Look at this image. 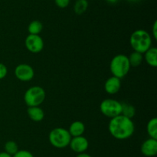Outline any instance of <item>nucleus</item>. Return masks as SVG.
<instances>
[{
    "label": "nucleus",
    "mask_w": 157,
    "mask_h": 157,
    "mask_svg": "<svg viewBox=\"0 0 157 157\" xmlns=\"http://www.w3.org/2000/svg\"><path fill=\"white\" fill-rule=\"evenodd\" d=\"M108 130L110 135L117 139H127L134 133L135 125L132 119L121 114L110 119L108 123Z\"/></svg>",
    "instance_id": "f257e3e1"
},
{
    "label": "nucleus",
    "mask_w": 157,
    "mask_h": 157,
    "mask_svg": "<svg viewBox=\"0 0 157 157\" xmlns=\"http://www.w3.org/2000/svg\"><path fill=\"white\" fill-rule=\"evenodd\" d=\"M130 44L133 51L144 54L152 47V35L144 29L135 30L130 35Z\"/></svg>",
    "instance_id": "f03ea898"
},
{
    "label": "nucleus",
    "mask_w": 157,
    "mask_h": 157,
    "mask_svg": "<svg viewBox=\"0 0 157 157\" xmlns=\"http://www.w3.org/2000/svg\"><path fill=\"white\" fill-rule=\"evenodd\" d=\"M130 68L128 56L124 54H117L113 56L110 63V70L112 75L121 79L128 74Z\"/></svg>",
    "instance_id": "7ed1b4c3"
},
{
    "label": "nucleus",
    "mask_w": 157,
    "mask_h": 157,
    "mask_svg": "<svg viewBox=\"0 0 157 157\" xmlns=\"http://www.w3.org/2000/svg\"><path fill=\"white\" fill-rule=\"evenodd\" d=\"M71 135L68 130L62 127H56L52 129L48 135L51 145L57 149H64L69 146Z\"/></svg>",
    "instance_id": "20e7f679"
},
{
    "label": "nucleus",
    "mask_w": 157,
    "mask_h": 157,
    "mask_svg": "<svg viewBox=\"0 0 157 157\" xmlns=\"http://www.w3.org/2000/svg\"><path fill=\"white\" fill-rule=\"evenodd\" d=\"M45 91L39 86H34L29 88L24 95V101L28 107L40 106L45 100Z\"/></svg>",
    "instance_id": "39448f33"
},
{
    "label": "nucleus",
    "mask_w": 157,
    "mask_h": 157,
    "mask_svg": "<svg viewBox=\"0 0 157 157\" xmlns=\"http://www.w3.org/2000/svg\"><path fill=\"white\" fill-rule=\"evenodd\" d=\"M122 104L113 99H106L100 104V110L104 116L112 119L121 114Z\"/></svg>",
    "instance_id": "423d86ee"
},
{
    "label": "nucleus",
    "mask_w": 157,
    "mask_h": 157,
    "mask_svg": "<svg viewBox=\"0 0 157 157\" xmlns=\"http://www.w3.org/2000/svg\"><path fill=\"white\" fill-rule=\"evenodd\" d=\"M25 46L32 53H38L44 49V40L39 35H31L29 34L25 40Z\"/></svg>",
    "instance_id": "0eeeda50"
},
{
    "label": "nucleus",
    "mask_w": 157,
    "mask_h": 157,
    "mask_svg": "<svg viewBox=\"0 0 157 157\" xmlns=\"http://www.w3.org/2000/svg\"><path fill=\"white\" fill-rule=\"evenodd\" d=\"M15 77L21 82H29L35 76V70L32 66L21 63L15 67L14 71Z\"/></svg>",
    "instance_id": "6e6552de"
},
{
    "label": "nucleus",
    "mask_w": 157,
    "mask_h": 157,
    "mask_svg": "<svg viewBox=\"0 0 157 157\" xmlns=\"http://www.w3.org/2000/svg\"><path fill=\"white\" fill-rule=\"evenodd\" d=\"M69 146L71 150L76 153H81L85 152L87 150L89 147V142L84 135L72 137Z\"/></svg>",
    "instance_id": "1a4fd4ad"
},
{
    "label": "nucleus",
    "mask_w": 157,
    "mask_h": 157,
    "mask_svg": "<svg viewBox=\"0 0 157 157\" xmlns=\"http://www.w3.org/2000/svg\"><path fill=\"white\" fill-rule=\"evenodd\" d=\"M141 152L147 157H153L157 154V139L149 138L141 145Z\"/></svg>",
    "instance_id": "9d476101"
},
{
    "label": "nucleus",
    "mask_w": 157,
    "mask_h": 157,
    "mask_svg": "<svg viewBox=\"0 0 157 157\" xmlns=\"http://www.w3.org/2000/svg\"><path fill=\"white\" fill-rule=\"evenodd\" d=\"M121 88V78L115 76H110L106 80L104 83V90L107 94L114 95L120 91Z\"/></svg>",
    "instance_id": "9b49d317"
},
{
    "label": "nucleus",
    "mask_w": 157,
    "mask_h": 157,
    "mask_svg": "<svg viewBox=\"0 0 157 157\" xmlns=\"http://www.w3.org/2000/svg\"><path fill=\"white\" fill-rule=\"evenodd\" d=\"M27 114L29 118L34 122H41L44 119V112L40 106H31L28 107Z\"/></svg>",
    "instance_id": "f8f14e48"
},
{
    "label": "nucleus",
    "mask_w": 157,
    "mask_h": 157,
    "mask_svg": "<svg viewBox=\"0 0 157 157\" xmlns=\"http://www.w3.org/2000/svg\"><path fill=\"white\" fill-rule=\"evenodd\" d=\"M67 130L71 137L83 135L85 132V125L81 121H75L70 125Z\"/></svg>",
    "instance_id": "ddd939ff"
},
{
    "label": "nucleus",
    "mask_w": 157,
    "mask_h": 157,
    "mask_svg": "<svg viewBox=\"0 0 157 157\" xmlns=\"http://www.w3.org/2000/svg\"><path fill=\"white\" fill-rule=\"evenodd\" d=\"M144 58L147 64L151 67L157 66V49L156 47H150L144 52Z\"/></svg>",
    "instance_id": "4468645a"
},
{
    "label": "nucleus",
    "mask_w": 157,
    "mask_h": 157,
    "mask_svg": "<svg viewBox=\"0 0 157 157\" xmlns=\"http://www.w3.org/2000/svg\"><path fill=\"white\" fill-rule=\"evenodd\" d=\"M128 59L130 67H138V66H140L141 63L144 61V54L133 51L128 56Z\"/></svg>",
    "instance_id": "2eb2a0df"
},
{
    "label": "nucleus",
    "mask_w": 157,
    "mask_h": 157,
    "mask_svg": "<svg viewBox=\"0 0 157 157\" xmlns=\"http://www.w3.org/2000/svg\"><path fill=\"white\" fill-rule=\"evenodd\" d=\"M43 29V25L38 20H33L28 26V32L31 35H39Z\"/></svg>",
    "instance_id": "dca6fc26"
},
{
    "label": "nucleus",
    "mask_w": 157,
    "mask_h": 157,
    "mask_svg": "<svg viewBox=\"0 0 157 157\" xmlns=\"http://www.w3.org/2000/svg\"><path fill=\"white\" fill-rule=\"evenodd\" d=\"M122 104V109H121V115L127 117L129 119H132L134 117L136 114V109L133 105L127 103H121Z\"/></svg>",
    "instance_id": "f3484780"
},
{
    "label": "nucleus",
    "mask_w": 157,
    "mask_h": 157,
    "mask_svg": "<svg viewBox=\"0 0 157 157\" xmlns=\"http://www.w3.org/2000/svg\"><path fill=\"white\" fill-rule=\"evenodd\" d=\"M88 6L87 0H76L74 5V11L77 15H82L87 11Z\"/></svg>",
    "instance_id": "a211bd4d"
},
{
    "label": "nucleus",
    "mask_w": 157,
    "mask_h": 157,
    "mask_svg": "<svg viewBox=\"0 0 157 157\" xmlns=\"http://www.w3.org/2000/svg\"><path fill=\"white\" fill-rule=\"evenodd\" d=\"M147 131L150 138L157 139V119L156 117L152 118L148 122L147 126Z\"/></svg>",
    "instance_id": "6ab92c4d"
},
{
    "label": "nucleus",
    "mask_w": 157,
    "mask_h": 157,
    "mask_svg": "<svg viewBox=\"0 0 157 157\" xmlns=\"http://www.w3.org/2000/svg\"><path fill=\"white\" fill-rule=\"evenodd\" d=\"M5 152L11 155H13L18 151V144L13 140H9L4 145Z\"/></svg>",
    "instance_id": "aec40b11"
},
{
    "label": "nucleus",
    "mask_w": 157,
    "mask_h": 157,
    "mask_svg": "<svg viewBox=\"0 0 157 157\" xmlns=\"http://www.w3.org/2000/svg\"><path fill=\"white\" fill-rule=\"evenodd\" d=\"M12 157H35L33 154L29 150H25V149H22V150H19L18 149V152L15 154L12 155Z\"/></svg>",
    "instance_id": "412c9836"
},
{
    "label": "nucleus",
    "mask_w": 157,
    "mask_h": 157,
    "mask_svg": "<svg viewBox=\"0 0 157 157\" xmlns=\"http://www.w3.org/2000/svg\"><path fill=\"white\" fill-rule=\"evenodd\" d=\"M71 0H55V5L58 6V8L61 9H65L70 4Z\"/></svg>",
    "instance_id": "4be33fe9"
},
{
    "label": "nucleus",
    "mask_w": 157,
    "mask_h": 157,
    "mask_svg": "<svg viewBox=\"0 0 157 157\" xmlns=\"http://www.w3.org/2000/svg\"><path fill=\"white\" fill-rule=\"evenodd\" d=\"M8 74V69L6 66L3 63L0 62V79L6 78Z\"/></svg>",
    "instance_id": "5701e85b"
},
{
    "label": "nucleus",
    "mask_w": 157,
    "mask_h": 157,
    "mask_svg": "<svg viewBox=\"0 0 157 157\" xmlns=\"http://www.w3.org/2000/svg\"><path fill=\"white\" fill-rule=\"evenodd\" d=\"M152 35L155 39H157V21H155L152 26Z\"/></svg>",
    "instance_id": "b1692460"
},
{
    "label": "nucleus",
    "mask_w": 157,
    "mask_h": 157,
    "mask_svg": "<svg viewBox=\"0 0 157 157\" xmlns=\"http://www.w3.org/2000/svg\"><path fill=\"white\" fill-rule=\"evenodd\" d=\"M76 157H92L90 154L86 153V152H81V153H78L76 155Z\"/></svg>",
    "instance_id": "393cba45"
},
{
    "label": "nucleus",
    "mask_w": 157,
    "mask_h": 157,
    "mask_svg": "<svg viewBox=\"0 0 157 157\" xmlns=\"http://www.w3.org/2000/svg\"><path fill=\"white\" fill-rule=\"evenodd\" d=\"M0 157H12V155H9L4 151V152H0Z\"/></svg>",
    "instance_id": "a878e982"
},
{
    "label": "nucleus",
    "mask_w": 157,
    "mask_h": 157,
    "mask_svg": "<svg viewBox=\"0 0 157 157\" xmlns=\"http://www.w3.org/2000/svg\"><path fill=\"white\" fill-rule=\"evenodd\" d=\"M119 1V0H106V2H107V3H109V4H116L117 2Z\"/></svg>",
    "instance_id": "bb28decb"
},
{
    "label": "nucleus",
    "mask_w": 157,
    "mask_h": 157,
    "mask_svg": "<svg viewBox=\"0 0 157 157\" xmlns=\"http://www.w3.org/2000/svg\"><path fill=\"white\" fill-rule=\"evenodd\" d=\"M128 2H138L139 0H127Z\"/></svg>",
    "instance_id": "cd10ccee"
}]
</instances>
